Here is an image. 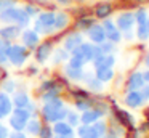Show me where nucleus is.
Segmentation results:
<instances>
[{
    "label": "nucleus",
    "instance_id": "obj_33",
    "mask_svg": "<svg viewBox=\"0 0 149 138\" xmlns=\"http://www.w3.org/2000/svg\"><path fill=\"white\" fill-rule=\"evenodd\" d=\"M21 71L26 79H36V77L42 76V66H39L37 63H27Z\"/></svg>",
    "mask_w": 149,
    "mask_h": 138
},
{
    "label": "nucleus",
    "instance_id": "obj_42",
    "mask_svg": "<svg viewBox=\"0 0 149 138\" xmlns=\"http://www.w3.org/2000/svg\"><path fill=\"white\" fill-rule=\"evenodd\" d=\"M133 15H135V22L136 24H144V22H148V13H146V10L139 8V10H136Z\"/></svg>",
    "mask_w": 149,
    "mask_h": 138
},
{
    "label": "nucleus",
    "instance_id": "obj_34",
    "mask_svg": "<svg viewBox=\"0 0 149 138\" xmlns=\"http://www.w3.org/2000/svg\"><path fill=\"white\" fill-rule=\"evenodd\" d=\"M93 103H95V96L91 95L90 98L74 99V101H72V106H71V108H74L75 111H79V112H84V111H87V109H90L91 106H93Z\"/></svg>",
    "mask_w": 149,
    "mask_h": 138
},
{
    "label": "nucleus",
    "instance_id": "obj_1",
    "mask_svg": "<svg viewBox=\"0 0 149 138\" xmlns=\"http://www.w3.org/2000/svg\"><path fill=\"white\" fill-rule=\"evenodd\" d=\"M68 109H69V103L66 99V96L53 98V99H48V101L40 103L39 117L42 119V122L55 124L58 120H64L66 114H68Z\"/></svg>",
    "mask_w": 149,
    "mask_h": 138
},
{
    "label": "nucleus",
    "instance_id": "obj_57",
    "mask_svg": "<svg viewBox=\"0 0 149 138\" xmlns=\"http://www.w3.org/2000/svg\"><path fill=\"white\" fill-rule=\"evenodd\" d=\"M75 138H79V137H75Z\"/></svg>",
    "mask_w": 149,
    "mask_h": 138
},
{
    "label": "nucleus",
    "instance_id": "obj_53",
    "mask_svg": "<svg viewBox=\"0 0 149 138\" xmlns=\"http://www.w3.org/2000/svg\"><path fill=\"white\" fill-rule=\"evenodd\" d=\"M77 3H84V2H87V0H75Z\"/></svg>",
    "mask_w": 149,
    "mask_h": 138
},
{
    "label": "nucleus",
    "instance_id": "obj_17",
    "mask_svg": "<svg viewBox=\"0 0 149 138\" xmlns=\"http://www.w3.org/2000/svg\"><path fill=\"white\" fill-rule=\"evenodd\" d=\"M101 26H103L104 34H106V40L112 42V43H116V45L122 42V32L117 29L116 22H114L111 18L103 19V21H101Z\"/></svg>",
    "mask_w": 149,
    "mask_h": 138
},
{
    "label": "nucleus",
    "instance_id": "obj_24",
    "mask_svg": "<svg viewBox=\"0 0 149 138\" xmlns=\"http://www.w3.org/2000/svg\"><path fill=\"white\" fill-rule=\"evenodd\" d=\"M144 83H146V80L141 71H133L125 79V92L127 90H141V87Z\"/></svg>",
    "mask_w": 149,
    "mask_h": 138
},
{
    "label": "nucleus",
    "instance_id": "obj_8",
    "mask_svg": "<svg viewBox=\"0 0 149 138\" xmlns=\"http://www.w3.org/2000/svg\"><path fill=\"white\" fill-rule=\"evenodd\" d=\"M72 13L66 8L55 10V35H52L56 42H59L61 34H64L68 29L72 27Z\"/></svg>",
    "mask_w": 149,
    "mask_h": 138
},
{
    "label": "nucleus",
    "instance_id": "obj_44",
    "mask_svg": "<svg viewBox=\"0 0 149 138\" xmlns=\"http://www.w3.org/2000/svg\"><path fill=\"white\" fill-rule=\"evenodd\" d=\"M53 2H55V5L59 6V8H71L75 0H53Z\"/></svg>",
    "mask_w": 149,
    "mask_h": 138
},
{
    "label": "nucleus",
    "instance_id": "obj_49",
    "mask_svg": "<svg viewBox=\"0 0 149 138\" xmlns=\"http://www.w3.org/2000/svg\"><path fill=\"white\" fill-rule=\"evenodd\" d=\"M143 76H144V80H146V82L149 83V69L146 71V72H143Z\"/></svg>",
    "mask_w": 149,
    "mask_h": 138
},
{
    "label": "nucleus",
    "instance_id": "obj_5",
    "mask_svg": "<svg viewBox=\"0 0 149 138\" xmlns=\"http://www.w3.org/2000/svg\"><path fill=\"white\" fill-rule=\"evenodd\" d=\"M31 56H32V51L27 50L19 42H13L10 47V55H8V66L16 71H21L29 63Z\"/></svg>",
    "mask_w": 149,
    "mask_h": 138
},
{
    "label": "nucleus",
    "instance_id": "obj_15",
    "mask_svg": "<svg viewBox=\"0 0 149 138\" xmlns=\"http://www.w3.org/2000/svg\"><path fill=\"white\" fill-rule=\"evenodd\" d=\"M85 67H77V66H72L69 63H64L61 66V74L69 80L71 83H82L85 76Z\"/></svg>",
    "mask_w": 149,
    "mask_h": 138
},
{
    "label": "nucleus",
    "instance_id": "obj_6",
    "mask_svg": "<svg viewBox=\"0 0 149 138\" xmlns=\"http://www.w3.org/2000/svg\"><path fill=\"white\" fill-rule=\"evenodd\" d=\"M109 122L106 119H100L95 124H79L75 127V137L79 138H104Z\"/></svg>",
    "mask_w": 149,
    "mask_h": 138
},
{
    "label": "nucleus",
    "instance_id": "obj_23",
    "mask_svg": "<svg viewBox=\"0 0 149 138\" xmlns=\"http://www.w3.org/2000/svg\"><path fill=\"white\" fill-rule=\"evenodd\" d=\"M69 56H71V53H69L68 50H64L61 45H56L53 53H52V58H50L48 64H52L53 67H61L64 63H68Z\"/></svg>",
    "mask_w": 149,
    "mask_h": 138
},
{
    "label": "nucleus",
    "instance_id": "obj_46",
    "mask_svg": "<svg viewBox=\"0 0 149 138\" xmlns=\"http://www.w3.org/2000/svg\"><path fill=\"white\" fill-rule=\"evenodd\" d=\"M139 92H141V95H143V99H144V101H149V83L148 82L141 87Z\"/></svg>",
    "mask_w": 149,
    "mask_h": 138
},
{
    "label": "nucleus",
    "instance_id": "obj_3",
    "mask_svg": "<svg viewBox=\"0 0 149 138\" xmlns=\"http://www.w3.org/2000/svg\"><path fill=\"white\" fill-rule=\"evenodd\" d=\"M34 29L42 37L55 35V10H42L31 22Z\"/></svg>",
    "mask_w": 149,
    "mask_h": 138
},
{
    "label": "nucleus",
    "instance_id": "obj_22",
    "mask_svg": "<svg viewBox=\"0 0 149 138\" xmlns=\"http://www.w3.org/2000/svg\"><path fill=\"white\" fill-rule=\"evenodd\" d=\"M52 128L55 133L53 138H75V128L71 127L66 120H58L52 124Z\"/></svg>",
    "mask_w": 149,
    "mask_h": 138
},
{
    "label": "nucleus",
    "instance_id": "obj_9",
    "mask_svg": "<svg viewBox=\"0 0 149 138\" xmlns=\"http://www.w3.org/2000/svg\"><path fill=\"white\" fill-rule=\"evenodd\" d=\"M111 116H112V120H116L119 125H122L125 130H135L136 128V122H135V117L133 114H130L127 109L120 108L119 104H116V101L111 103Z\"/></svg>",
    "mask_w": 149,
    "mask_h": 138
},
{
    "label": "nucleus",
    "instance_id": "obj_13",
    "mask_svg": "<svg viewBox=\"0 0 149 138\" xmlns=\"http://www.w3.org/2000/svg\"><path fill=\"white\" fill-rule=\"evenodd\" d=\"M34 99L32 93L29 92V87L26 83H19L18 90L11 95V101H13L15 108H19V109H26L27 104Z\"/></svg>",
    "mask_w": 149,
    "mask_h": 138
},
{
    "label": "nucleus",
    "instance_id": "obj_54",
    "mask_svg": "<svg viewBox=\"0 0 149 138\" xmlns=\"http://www.w3.org/2000/svg\"><path fill=\"white\" fill-rule=\"evenodd\" d=\"M123 138H133V137H132V135H125Z\"/></svg>",
    "mask_w": 149,
    "mask_h": 138
},
{
    "label": "nucleus",
    "instance_id": "obj_26",
    "mask_svg": "<svg viewBox=\"0 0 149 138\" xmlns=\"http://www.w3.org/2000/svg\"><path fill=\"white\" fill-rule=\"evenodd\" d=\"M13 109L15 106L13 101H11V95L0 92V120H7Z\"/></svg>",
    "mask_w": 149,
    "mask_h": 138
},
{
    "label": "nucleus",
    "instance_id": "obj_50",
    "mask_svg": "<svg viewBox=\"0 0 149 138\" xmlns=\"http://www.w3.org/2000/svg\"><path fill=\"white\" fill-rule=\"evenodd\" d=\"M144 64H146V66L149 67V53H148V55H146V56H144Z\"/></svg>",
    "mask_w": 149,
    "mask_h": 138
},
{
    "label": "nucleus",
    "instance_id": "obj_43",
    "mask_svg": "<svg viewBox=\"0 0 149 138\" xmlns=\"http://www.w3.org/2000/svg\"><path fill=\"white\" fill-rule=\"evenodd\" d=\"M10 127L7 125V122L5 120H0V138H10Z\"/></svg>",
    "mask_w": 149,
    "mask_h": 138
},
{
    "label": "nucleus",
    "instance_id": "obj_30",
    "mask_svg": "<svg viewBox=\"0 0 149 138\" xmlns=\"http://www.w3.org/2000/svg\"><path fill=\"white\" fill-rule=\"evenodd\" d=\"M19 83H21V82L16 79V77H13V76H8L7 79L3 80V82L0 83V92L8 93V95H13V93L18 90V87H19Z\"/></svg>",
    "mask_w": 149,
    "mask_h": 138
},
{
    "label": "nucleus",
    "instance_id": "obj_31",
    "mask_svg": "<svg viewBox=\"0 0 149 138\" xmlns=\"http://www.w3.org/2000/svg\"><path fill=\"white\" fill-rule=\"evenodd\" d=\"M91 66L95 67H101V66H106V67H114L116 66V56H114V53L111 55H100L98 58H95L93 61H91Z\"/></svg>",
    "mask_w": 149,
    "mask_h": 138
},
{
    "label": "nucleus",
    "instance_id": "obj_45",
    "mask_svg": "<svg viewBox=\"0 0 149 138\" xmlns=\"http://www.w3.org/2000/svg\"><path fill=\"white\" fill-rule=\"evenodd\" d=\"M19 3V0H0V10L8 8V6H15Z\"/></svg>",
    "mask_w": 149,
    "mask_h": 138
},
{
    "label": "nucleus",
    "instance_id": "obj_37",
    "mask_svg": "<svg viewBox=\"0 0 149 138\" xmlns=\"http://www.w3.org/2000/svg\"><path fill=\"white\" fill-rule=\"evenodd\" d=\"M64 120L68 122L71 127H77L79 124H80V112L79 111H75L74 108H71L69 106V109H68V114H66V117H64Z\"/></svg>",
    "mask_w": 149,
    "mask_h": 138
},
{
    "label": "nucleus",
    "instance_id": "obj_21",
    "mask_svg": "<svg viewBox=\"0 0 149 138\" xmlns=\"http://www.w3.org/2000/svg\"><path fill=\"white\" fill-rule=\"evenodd\" d=\"M144 99L139 90H127L125 95H123V104L128 109H139L144 106Z\"/></svg>",
    "mask_w": 149,
    "mask_h": 138
},
{
    "label": "nucleus",
    "instance_id": "obj_14",
    "mask_svg": "<svg viewBox=\"0 0 149 138\" xmlns=\"http://www.w3.org/2000/svg\"><path fill=\"white\" fill-rule=\"evenodd\" d=\"M82 85L91 93V95H101L104 92V83L95 76L93 71H85L84 80H82Z\"/></svg>",
    "mask_w": 149,
    "mask_h": 138
},
{
    "label": "nucleus",
    "instance_id": "obj_11",
    "mask_svg": "<svg viewBox=\"0 0 149 138\" xmlns=\"http://www.w3.org/2000/svg\"><path fill=\"white\" fill-rule=\"evenodd\" d=\"M29 119H31V116L26 109L15 108L5 122H7V125L10 127L11 132H24V127H26Z\"/></svg>",
    "mask_w": 149,
    "mask_h": 138
},
{
    "label": "nucleus",
    "instance_id": "obj_56",
    "mask_svg": "<svg viewBox=\"0 0 149 138\" xmlns=\"http://www.w3.org/2000/svg\"><path fill=\"white\" fill-rule=\"evenodd\" d=\"M148 26H149V16H148Z\"/></svg>",
    "mask_w": 149,
    "mask_h": 138
},
{
    "label": "nucleus",
    "instance_id": "obj_51",
    "mask_svg": "<svg viewBox=\"0 0 149 138\" xmlns=\"http://www.w3.org/2000/svg\"><path fill=\"white\" fill-rule=\"evenodd\" d=\"M143 130H149V119L146 120V124L143 125Z\"/></svg>",
    "mask_w": 149,
    "mask_h": 138
},
{
    "label": "nucleus",
    "instance_id": "obj_2",
    "mask_svg": "<svg viewBox=\"0 0 149 138\" xmlns=\"http://www.w3.org/2000/svg\"><path fill=\"white\" fill-rule=\"evenodd\" d=\"M32 19L26 15L23 6L18 3L15 6H8V8L0 10V24H16L21 29L31 26Z\"/></svg>",
    "mask_w": 149,
    "mask_h": 138
},
{
    "label": "nucleus",
    "instance_id": "obj_28",
    "mask_svg": "<svg viewBox=\"0 0 149 138\" xmlns=\"http://www.w3.org/2000/svg\"><path fill=\"white\" fill-rule=\"evenodd\" d=\"M42 119L37 116V117H31L29 120H27L26 127H24V133L27 135L29 138H37V135H39L40 128H42Z\"/></svg>",
    "mask_w": 149,
    "mask_h": 138
},
{
    "label": "nucleus",
    "instance_id": "obj_32",
    "mask_svg": "<svg viewBox=\"0 0 149 138\" xmlns=\"http://www.w3.org/2000/svg\"><path fill=\"white\" fill-rule=\"evenodd\" d=\"M123 137H125V128L122 125H119L116 120L107 124V130H106L104 138H123Z\"/></svg>",
    "mask_w": 149,
    "mask_h": 138
},
{
    "label": "nucleus",
    "instance_id": "obj_40",
    "mask_svg": "<svg viewBox=\"0 0 149 138\" xmlns=\"http://www.w3.org/2000/svg\"><path fill=\"white\" fill-rule=\"evenodd\" d=\"M98 47H100V50L103 55H111V53L116 51V43H112V42H109V40H104L103 43H100Z\"/></svg>",
    "mask_w": 149,
    "mask_h": 138
},
{
    "label": "nucleus",
    "instance_id": "obj_52",
    "mask_svg": "<svg viewBox=\"0 0 149 138\" xmlns=\"http://www.w3.org/2000/svg\"><path fill=\"white\" fill-rule=\"evenodd\" d=\"M135 2H138V3H144V2H149V0H135Z\"/></svg>",
    "mask_w": 149,
    "mask_h": 138
},
{
    "label": "nucleus",
    "instance_id": "obj_10",
    "mask_svg": "<svg viewBox=\"0 0 149 138\" xmlns=\"http://www.w3.org/2000/svg\"><path fill=\"white\" fill-rule=\"evenodd\" d=\"M82 42H85V35L82 34V32H79V31H75V29L71 27V29H68L64 34H61L58 45H61L64 50H68L69 53H72Z\"/></svg>",
    "mask_w": 149,
    "mask_h": 138
},
{
    "label": "nucleus",
    "instance_id": "obj_35",
    "mask_svg": "<svg viewBox=\"0 0 149 138\" xmlns=\"http://www.w3.org/2000/svg\"><path fill=\"white\" fill-rule=\"evenodd\" d=\"M21 6H23V10L26 11V15L29 16L31 19H34L40 11H42V8H40V6L37 5V3L34 2V0H26V2H24Z\"/></svg>",
    "mask_w": 149,
    "mask_h": 138
},
{
    "label": "nucleus",
    "instance_id": "obj_16",
    "mask_svg": "<svg viewBox=\"0 0 149 138\" xmlns=\"http://www.w3.org/2000/svg\"><path fill=\"white\" fill-rule=\"evenodd\" d=\"M114 13V5L109 2V0H101V2H96L91 8V15L95 16V19H107L111 18Z\"/></svg>",
    "mask_w": 149,
    "mask_h": 138
},
{
    "label": "nucleus",
    "instance_id": "obj_41",
    "mask_svg": "<svg viewBox=\"0 0 149 138\" xmlns=\"http://www.w3.org/2000/svg\"><path fill=\"white\" fill-rule=\"evenodd\" d=\"M39 108H40V103L37 101V99H32V101L27 104L26 111L29 112L31 117H37V116H39Z\"/></svg>",
    "mask_w": 149,
    "mask_h": 138
},
{
    "label": "nucleus",
    "instance_id": "obj_38",
    "mask_svg": "<svg viewBox=\"0 0 149 138\" xmlns=\"http://www.w3.org/2000/svg\"><path fill=\"white\" fill-rule=\"evenodd\" d=\"M136 37L139 39V40H148L149 39V26L148 22H144V24H138V27H136Z\"/></svg>",
    "mask_w": 149,
    "mask_h": 138
},
{
    "label": "nucleus",
    "instance_id": "obj_27",
    "mask_svg": "<svg viewBox=\"0 0 149 138\" xmlns=\"http://www.w3.org/2000/svg\"><path fill=\"white\" fill-rule=\"evenodd\" d=\"M100 119H104L103 112L100 111V109H96L95 106H91L90 109H87V111L80 112V124H95L96 120H100Z\"/></svg>",
    "mask_w": 149,
    "mask_h": 138
},
{
    "label": "nucleus",
    "instance_id": "obj_39",
    "mask_svg": "<svg viewBox=\"0 0 149 138\" xmlns=\"http://www.w3.org/2000/svg\"><path fill=\"white\" fill-rule=\"evenodd\" d=\"M53 137H55V133H53L52 124H47V122H43V124H42V128H40L39 135H37V138H53Z\"/></svg>",
    "mask_w": 149,
    "mask_h": 138
},
{
    "label": "nucleus",
    "instance_id": "obj_18",
    "mask_svg": "<svg viewBox=\"0 0 149 138\" xmlns=\"http://www.w3.org/2000/svg\"><path fill=\"white\" fill-rule=\"evenodd\" d=\"M135 15H133L132 11H122L117 15L116 18V26L117 29H119L120 32H130L133 31V26H135Z\"/></svg>",
    "mask_w": 149,
    "mask_h": 138
},
{
    "label": "nucleus",
    "instance_id": "obj_47",
    "mask_svg": "<svg viewBox=\"0 0 149 138\" xmlns=\"http://www.w3.org/2000/svg\"><path fill=\"white\" fill-rule=\"evenodd\" d=\"M10 76V71H8V67H5V66H0V83L3 82L7 77Z\"/></svg>",
    "mask_w": 149,
    "mask_h": 138
},
{
    "label": "nucleus",
    "instance_id": "obj_48",
    "mask_svg": "<svg viewBox=\"0 0 149 138\" xmlns=\"http://www.w3.org/2000/svg\"><path fill=\"white\" fill-rule=\"evenodd\" d=\"M10 138H29V137H27L24 132H11Z\"/></svg>",
    "mask_w": 149,
    "mask_h": 138
},
{
    "label": "nucleus",
    "instance_id": "obj_19",
    "mask_svg": "<svg viewBox=\"0 0 149 138\" xmlns=\"http://www.w3.org/2000/svg\"><path fill=\"white\" fill-rule=\"evenodd\" d=\"M84 35H85V40L91 42V43H95V45H100L106 40V34H104L103 26L98 24V22H95L93 26H90V27L84 32Z\"/></svg>",
    "mask_w": 149,
    "mask_h": 138
},
{
    "label": "nucleus",
    "instance_id": "obj_36",
    "mask_svg": "<svg viewBox=\"0 0 149 138\" xmlns=\"http://www.w3.org/2000/svg\"><path fill=\"white\" fill-rule=\"evenodd\" d=\"M11 42L0 40V66L8 67V55H10Z\"/></svg>",
    "mask_w": 149,
    "mask_h": 138
},
{
    "label": "nucleus",
    "instance_id": "obj_55",
    "mask_svg": "<svg viewBox=\"0 0 149 138\" xmlns=\"http://www.w3.org/2000/svg\"><path fill=\"white\" fill-rule=\"evenodd\" d=\"M146 114H148V116H149V106H148V109H146Z\"/></svg>",
    "mask_w": 149,
    "mask_h": 138
},
{
    "label": "nucleus",
    "instance_id": "obj_7",
    "mask_svg": "<svg viewBox=\"0 0 149 138\" xmlns=\"http://www.w3.org/2000/svg\"><path fill=\"white\" fill-rule=\"evenodd\" d=\"M100 55H103V53H101V50H100L98 45H95V43H91V42L85 40V42H82V43L79 45L74 51H72L71 56L80 60L82 63L87 66V64H91V61H93L95 58H98Z\"/></svg>",
    "mask_w": 149,
    "mask_h": 138
},
{
    "label": "nucleus",
    "instance_id": "obj_12",
    "mask_svg": "<svg viewBox=\"0 0 149 138\" xmlns=\"http://www.w3.org/2000/svg\"><path fill=\"white\" fill-rule=\"evenodd\" d=\"M42 39L43 37L32 27V26H27V27H24L23 31H21V35H19V40H18V42H19L21 45H24L27 50L32 51L34 48L40 43V40H42Z\"/></svg>",
    "mask_w": 149,
    "mask_h": 138
},
{
    "label": "nucleus",
    "instance_id": "obj_4",
    "mask_svg": "<svg viewBox=\"0 0 149 138\" xmlns=\"http://www.w3.org/2000/svg\"><path fill=\"white\" fill-rule=\"evenodd\" d=\"M56 45H58V42L53 37H43L42 40H40V43L32 50V56L31 58L34 60V63H37L39 66L45 67L47 64H48L50 58H52V53H53Z\"/></svg>",
    "mask_w": 149,
    "mask_h": 138
},
{
    "label": "nucleus",
    "instance_id": "obj_25",
    "mask_svg": "<svg viewBox=\"0 0 149 138\" xmlns=\"http://www.w3.org/2000/svg\"><path fill=\"white\" fill-rule=\"evenodd\" d=\"M95 22H96L95 16L91 15V13H87V15L77 16L75 19H72V29H75V31H79V32L84 34V32L87 31L90 26H93Z\"/></svg>",
    "mask_w": 149,
    "mask_h": 138
},
{
    "label": "nucleus",
    "instance_id": "obj_20",
    "mask_svg": "<svg viewBox=\"0 0 149 138\" xmlns=\"http://www.w3.org/2000/svg\"><path fill=\"white\" fill-rule=\"evenodd\" d=\"M23 29L16 24H0V40L7 42H18Z\"/></svg>",
    "mask_w": 149,
    "mask_h": 138
},
{
    "label": "nucleus",
    "instance_id": "obj_29",
    "mask_svg": "<svg viewBox=\"0 0 149 138\" xmlns=\"http://www.w3.org/2000/svg\"><path fill=\"white\" fill-rule=\"evenodd\" d=\"M93 72H95V76H96L98 79L104 83V85L109 83V82H112L114 77H116V71H114V67H106V66L95 67Z\"/></svg>",
    "mask_w": 149,
    "mask_h": 138
}]
</instances>
